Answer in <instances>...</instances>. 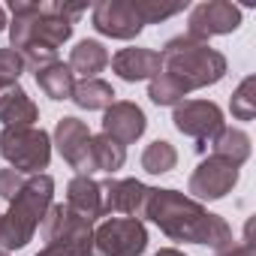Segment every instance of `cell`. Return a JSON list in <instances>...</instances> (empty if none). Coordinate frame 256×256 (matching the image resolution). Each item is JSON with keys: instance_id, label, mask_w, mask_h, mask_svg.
I'll return each instance as SVG.
<instances>
[{"instance_id": "1", "label": "cell", "mask_w": 256, "mask_h": 256, "mask_svg": "<svg viewBox=\"0 0 256 256\" xmlns=\"http://www.w3.org/2000/svg\"><path fill=\"white\" fill-rule=\"evenodd\" d=\"M142 220H151L172 241L205 244L211 250H223L232 244V226L220 214L208 211L202 202H196L178 190H169V187H151L148 190Z\"/></svg>"}, {"instance_id": "7", "label": "cell", "mask_w": 256, "mask_h": 256, "mask_svg": "<svg viewBox=\"0 0 256 256\" xmlns=\"http://www.w3.org/2000/svg\"><path fill=\"white\" fill-rule=\"evenodd\" d=\"M172 124H175V130L190 136L196 142V151L205 154L211 139L223 130V112L217 102L211 100H181L172 112Z\"/></svg>"}, {"instance_id": "32", "label": "cell", "mask_w": 256, "mask_h": 256, "mask_svg": "<svg viewBox=\"0 0 256 256\" xmlns=\"http://www.w3.org/2000/svg\"><path fill=\"white\" fill-rule=\"evenodd\" d=\"M0 256H10V250H4V247H0Z\"/></svg>"}, {"instance_id": "26", "label": "cell", "mask_w": 256, "mask_h": 256, "mask_svg": "<svg viewBox=\"0 0 256 256\" xmlns=\"http://www.w3.org/2000/svg\"><path fill=\"white\" fill-rule=\"evenodd\" d=\"M24 72V60L18 52L12 48H0V88H10V84H18Z\"/></svg>"}, {"instance_id": "23", "label": "cell", "mask_w": 256, "mask_h": 256, "mask_svg": "<svg viewBox=\"0 0 256 256\" xmlns=\"http://www.w3.org/2000/svg\"><path fill=\"white\" fill-rule=\"evenodd\" d=\"M148 96H151V102L154 106H178L187 94H184V88L175 82V78H169L163 70L148 82Z\"/></svg>"}, {"instance_id": "29", "label": "cell", "mask_w": 256, "mask_h": 256, "mask_svg": "<svg viewBox=\"0 0 256 256\" xmlns=\"http://www.w3.org/2000/svg\"><path fill=\"white\" fill-rule=\"evenodd\" d=\"M36 256H72V253H70L66 247H58V244H46V247H42Z\"/></svg>"}, {"instance_id": "24", "label": "cell", "mask_w": 256, "mask_h": 256, "mask_svg": "<svg viewBox=\"0 0 256 256\" xmlns=\"http://www.w3.org/2000/svg\"><path fill=\"white\" fill-rule=\"evenodd\" d=\"M229 108H232L235 120H253L256 118V78L253 76H247L235 88V94L229 100Z\"/></svg>"}, {"instance_id": "20", "label": "cell", "mask_w": 256, "mask_h": 256, "mask_svg": "<svg viewBox=\"0 0 256 256\" xmlns=\"http://www.w3.org/2000/svg\"><path fill=\"white\" fill-rule=\"evenodd\" d=\"M72 102L88 112H106L114 102V88L102 78H82V82H76Z\"/></svg>"}, {"instance_id": "17", "label": "cell", "mask_w": 256, "mask_h": 256, "mask_svg": "<svg viewBox=\"0 0 256 256\" xmlns=\"http://www.w3.org/2000/svg\"><path fill=\"white\" fill-rule=\"evenodd\" d=\"M72 76L78 72L82 78H96L106 66H108V48L100 40H82L72 52H70V64Z\"/></svg>"}, {"instance_id": "31", "label": "cell", "mask_w": 256, "mask_h": 256, "mask_svg": "<svg viewBox=\"0 0 256 256\" xmlns=\"http://www.w3.org/2000/svg\"><path fill=\"white\" fill-rule=\"evenodd\" d=\"M6 24H10V18H6V10L0 6V30H6Z\"/></svg>"}, {"instance_id": "22", "label": "cell", "mask_w": 256, "mask_h": 256, "mask_svg": "<svg viewBox=\"0 0 256 256\" xmlns=\"http://www.w3.org/2000/svg\"><path fill=\"white\" fill-rule=\"evenodd\" d=\"M175 166H178V151H175V145L166 142V139H157V142H151V145L142 151V169H145L148 175H166V172H172Z\"/></svg>"}, {"instance_id": "6", "label": "cell", "mask_w": 256, "mask_h": 256, "mask_svg": "<svg viewBox=\"0 0 256 256\" xmlns=\"http://www.w3.org/2000/svg\"><path fill=\"white\" fill-rule=\"evenodd\" d=\"M148 250V229L136 217H106L94 226L96 256H142Z\"/></svg>"}, {"instance_id": "15", "label": "cell", "mask_w": 256, "mask_h": 256, "mask_svg": "<svg viewBox=\"0 0 256 256\" xmlns=\"http://www.w3.org/2000/svg\"><path fill=\"white\" fill-rule=\"evenodd\" d=\"M40 108L22 84L0 88V124L4 126H36Z\"/></svg>"}, {"instance_id": "27", "label": "cell", "mask_w": 256, "mask_h": 256, "mask_svg": "<svg viewBox=\"0 0 256 256\" xmlns=\"http://www.w3.org/2000/svg\"><path fill=\"white\" fill-rule=\"evenodd\" d=\"M24 184H28V178H24L22 172H16V169H0V199L12 202V199L22 193Z\"/></svg>"}, {"instance_id": "10", "label": "cell", "mask_w": 256, "mask_h": 256, "mask_svg": "<svg viewBox=\"0 0 256 256\" xmlns=\"http://www.w3.org/2000/svg\"><path fill=\"white\" fill-rule=\"evenodd\" d=\"M54 145L60 151V157L78 172V175H94V163H90V130L88 124L78 120L76 114H64L54 126Z\"/></svg>"}, {"instance_id": "30", "label": "cell", "mask_w": 256, "mask_h": 256, "mask_svg": "<svg viewBox=\"0 0 256 256\" xmlns=\"http://www.w3.org/2000/svg\"><path fill=\"white\" fill-rule=\"evenodd\" d=\"M154 256H187L184 250H178V247H163V250H157Z\"/></svg>"}, {"instance_id": "8", "label": "cell", "mask_w": 256, "mask_h": 256, "mask_svg": "<svg viewBox=\"0 0 256 256\" xmlns=\"http://www.w3.org/2000/svg\"><path fill=\"white\" fill-rule=\"evenodd\" d=\"M241 28V10L232 6L229 0H208L196 4L187 18V34L208 42V36H226Z\"/></svg>"}, {"instance_id": "19", "label": "cell", "mask_w": 256, "mask_h": 256, "mask_svg": "<svg viewBox=\"0 0 256 256\" xmlns=\"http://www.w3.org/2000/svg\"><path fill=\"white\" fill-rule=\"evenodd\" d=\"M36 76V84H40V90L48 96V100H72V90H76V76H72V70L66 66V64H60V60H54V64H48V66H42L40 72H34Z\"/></svg>"}, {"instance_id": "4", "label": "cell", "mask_w": 256, "mask_h": 256, "mask_svg": "<svg viewBox=\"0 0 256 256\" xmlns=\"http://www.w3.org/2000/svg\"><path fill=\"white\" fill-rule=\"evenodd\" d=\"M0 157L22 175H42L52 163V136L40 126H4Z\"/></svg>"}, {"instance_id": "14", "label": "cell", "mask_w": 256, "mask_h": 256, "mask_svg": "<svg viewBox=\"0 0 256 256\" xmlns=\"http://www.w3.org/2000/svg\"><path fill=\"white\" fill-rule=\"evenodd\" d=\"M112 70L124 82H151L163 70V60L154 48H120L112 58Z\"/></svg>"}, {"instance_id": "9", "label": "cell", "mask_w": 256, "mask_h": 256, "mask_svg": "<svg viewBox=\"0 0 256 256\" xmlns=\"http://www.w3.org/2000/svg\"><path fill=\"white\" fill-rule=\"evenodd\" d=\"M90 24L96 34L112 40H136L145 28L133 0H100L90 12Z\"/></svg>"}, {"instance_id": "5", "label": "cell", "mask_w": 256, "mask_h": 256, "mask_svg": "<svg viewBox=\"0 0 256 256\" xmlns=\"http://www.w3.org/2000/svg\"><path fill=\"white\" fill-rule=\"evenodd\" d=\"M42 238L46 244L66 247L72 256H96L94 253V223L76 214L70 205H48L42 217Z\"/></svg>"}, {"instance_id": "18", "label": "cell", "mask_w": 256, "mask_h": 256, "mask_svg": "<svg viewBox=\"0 0 256 256\" xmlns=\"http://www.w3.org/2000/svg\"><path fill=\"white\" fill-rule=\"evenodd\" d=\"M211 154L232 163L235 169H241L247 160H250V136L244 130H238V126H223V130L211 139Z\"/></svg>"}, {"instance_id": "13", "label": "cell", "mask_w": 256, "mask_h": 256, "mask_svg": "<svg viewBox=\"0 0 256 256\" xmlns=\"http://www.w3.org/2000/svg\"><path fill=\"white\" fill-rule=\"evenodd\" d=\"M145 126H148L145 112L130 100H114L102 114V136H108L112 142H118L124 148L133 145L136 139H142Z\"/></svg>"}, {"instance_id": "3", "label": "cell", "mask_w": 256, "mask_h": 256, "mask_svg": "<svg viewBox=\"0 0 256 256\" xmlns=\"http://www.w3.org/2000/svg\"><path fill=\"white\" fill-rule=\"evenodd\" d=\"M54 196V178L52 175H30L22 193L10 202V211L0 214V247L4 250H22L30 244L34 232L42 226V217Z\"/></svg>"}, {"instance_id": "11", "label": "cell", "mask_w": 256, "mask_h": 256, "mask_svg": "<svg viewBox=\"0 0 256 256\" xmlns=\"http://www.w3.org/2000/svg\"><path fill=\"white\" fill-rule=\"evenodd\" d=\"M238 184V169L232 166V163H226V160H220V157H208V160H202L196 169H193V175H190V181H187V190L193 193L190 199H208V202H217V199H223L226 193H232V187Z\"/></svg>"}, {"instance_id": "28", "label": "cell", "mask_w": 256, "mask_h": 256, "mask_svg": "<svg viewBox=\"0 0 256 256\" xmlns=\"http://www.w3.org/2000/svg\"><path fill=\"white\" fill-rule=\"evenodd\" d=\"M217 256H256V250H253V244H229V247H223V250H217Z\"/></svg>"}, {"instance_id": "21", "label": "cell", "mask_w": 256, "mask_h": 256, "mask_svg": "<svg viewBox=\"0 0 256 256\" xmlns=\"http://www.w3.org/2000/svg\"><path fill=\"white\" fill-rule=\"evenodd\" d=\"M90 163H94V172H108L114 175L124 163H126V148L112 142L108 136H90Z\"/></svg>"}, {"instance_id": "25", "label": "cell", "mask_w": 256, "mask_h": 256, "mask_svg": "<svg viewBox=\"0 0 256 256\" xmlns=\"http://www.w3.org/2000/svg\"><path fill=\"white\" fill-rule=\"evenodd\" d=\"M133 6L142 18V24H160L178 12H184L187 4H160V0H133Z\"/></svg>"}, {"instance_id": "2", "label": "cell", "mask_w": 256, "mask_h": 256, "mask_svg": "<svg viewBox=\"0 0 256 256\" xmlns=\"http://www.w3.org/2000/svg\"><path fill=\"white\" fill-rule=\"evenodd\" d=\"M160 60H163V72L169 78H175L184 88V94L217 84L229 70L226 58L217 48H211L208 42H202V40H196L190 34L172 36L163 46Z\"/></svg>"}, {"instance_id": "12", "label": "cell", "mask_w": 256, "mask_h": 256, "mask_svg": "<svg viewBox=\"0 0 256 256\" xmlns=\"http://www.w3.org/2000/svg\"><path fill=\"white\" fill-rule=\"evenodd\" d=\"M102 190V214H124V217H145V202H148V190L142 181L136 178H108L100 184Z\"/></svg>"}, {"instance_id": "16", "label": "cell", "mask_w": 256, "mask_h": 256, "mask_svg": "<svg viewBox=\"0 0 256 256\" xmlns=\"http://www.w3.org/2000/svg\"><path fill=\"white\" fill-rule=\"evenodd\" d=\"M66 205H70L76 214H82L84 220H90V223L106 220L100 181H94V178H88V175H76V178L66 184Z\"/></svg>"}]
</instances>
